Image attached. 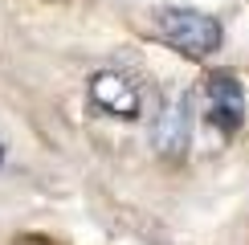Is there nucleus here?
Here are the masks:
<instances>
[{"label": "nucleus", "mask_w": 249, "mask_h": 245, "mask_svg": "<svg viewBox=\"0 0 249 245\" xmlns=\"http://www.w3.org/2000/svg\"><path fill=\"white\" fill-rule=\"evenodd\" d=\"M155 29L168 41L172 49H180L184 57H209L221 49V25L209 13H196V8H160L155 13Z\"/></svg>", "instance_id": "f257e3e1"}, {"label": "nucleus", "mask_w": 249, "mask_h": 245, "mask_svg": "<svg viewBox=\"0 0 249 245\" xmlns=\"http://www.w3.org/2000/svg\"><path fill=\"white\" fill-rule=\"evenodd\" d=\"M0 159H4V147H0Z\"/></svg>", "instance_id": "39448f33"}, {"label": "nucleus", "mask_w": 249, "mask_h": 245, "mask_svg": "<svg viewBox=\"0 0 249 245\" xmlns=\"http://www.w3.org/2000/svg\"><path fill=\"white\" fill-rule=\"evenodd\" d=\"M90 102L98 110H107L110 119H139L143 110V94L135 86V78L119 74V70H98L90 78Z\"/></svg>", "instance_id": "7ed1b4c3"}, {"label": "nucleus", "mask_w": 249, "mask_h": 245, "mask_svg": "<svg viewBox=\"0 0 249 245\" xmlns=\"http://www.w3.org/2000/svg\"><path fill=\"white\" fill-rule=\"evenodd\" d=\"M20 245H25V241H20Z\"/></svg>", "instance_id": "423d86ee"}, {"label": "nucleus", "mask_w": 249, "mask_h": 245, "mask_svg": "<svg viewBox=\"0 0 249 245\" xmlns=\"http://www.w3.org/2000/svg\"><path fill=\"white\" fill-rule=\"evenodd\" d=\"M188 143H192V94L176 90V94H168L160 119L151 127V147L168 159H180L188 156Z\"/></svg>", "instance_id": "f03ea898"}, {"label": "nucleus", "mask_w": 249, "mask_h": 245, "mask_svg": "<svg viewBox=\"0 0 249 245\" xmlns=\"http://www.w3.org/2000/svg\"><path fill=\"white\" fill-rule=\"evenodd\" d=\"M204 102H209L204 106L209 122L216 131H225V135H233L245 122V90H241V82L233 74H213L209 86H204Z\"/></svg>", "instance_id": "20e7f679"}]
</instances>
